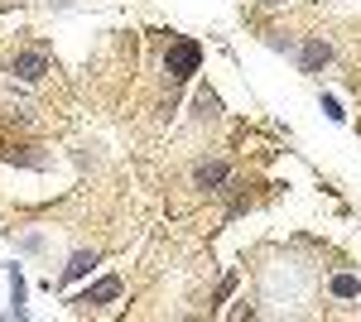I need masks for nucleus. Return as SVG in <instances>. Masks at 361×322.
I'll return each instance as SVG.
<instances>
[{
    "instance_id": "obj_1",
    "label": "nucleus",
    "mask_w": 361,
    "mask_h": 322,
    "mask_svg": "<svg viewBox=\"0 0 361 322\" xmlns=\"http://www.w3.org/2000/svg\"><path fill=\"white\" fill-rule=\"evenodd\" d=\"M197 63H202V49H197L193 39H178V44L164 54V68H169V78H173V82H188L197 73Z\"/></svg>"
},
{
    "instance_id": "obj_2",
    "label": "nucleus",
    "mask_w": 361,
    "mask_h": 322,
    "mask_svg": "<svg viewBox=\"0 0 361 322\" xmlns=\"http://www.w3.org/2000/svg\"><path fill=\"white\" fill-rule=\"evenodd\" d=\"M49 73V58L39 54V49H25V54H15V78H25V82H39Z\"/></svg>"
},
{
    "instance_id": "obj_3",
    "label": "nucleus",
    "mask_w": 361,
    "mask_h": 322,
    "mask_svg": "<svg viewBox=\"0 0 361 322\" xmlns=\"http://www.w3.org/2000/svg\"><path fill=\"white\" fill-rule=\"evenodd\" d=\"M116 298H121V279H116V274H106V279H102V284H92V289H87L78 303H87V308H102V303H116Z\"/></svg>"
},
{
    "instance_id": "obj_4",
    "label": "nucleus",
    "mask_w": 361,
    "mask_h": 322,
    "mask_svg": "<svg viewBox=\"0 0 361 322\" xmlns=\"http://www.w3.org/2000/svg\"><path fill=\"white\" fill-rule=\"evenodd\" d=\"M193 183H197V188H222V183H226V163L222 159H202L193 168Z\"/></svg>"
},
{
    "instance_id": "obj_5",
    "label": "nucleus",
    "mask_w": 361,
    "mask_h": 322,
    "mask_svg": "<svg viewBox=\"0 0 361 322\" xmlns=\"http://www.w3.org/2000/svg\"><path fill=\"white\" fill-rule=\"evenodd\" d=\"M328 58H333V49H328L323 39H308V44H304V73H318Z\"/></svg>"
},
{
    "instance_id": "obj_6",
    "label": "nucleus",
    "mask_w": 361,
    "mask_h": 322,
    "mask_svg": "<svg viewBox=\"0 0 361 322\" xmlns=\"http://www.w3.org/2000/svg\"><path fill=\"white\" fill-rule=\"evenodd\" d=\"M97 265V250H78L73 260H68V269H63V284H73V279H82L87 269Z\"/></svg>"
},
{
    "instance_id": "obj_7",
    "label": "nucleus",
    "mask_w": 361,
    "mask_h": 322,
    "mask_svg": "<svg viewBox=\"0 0 361 322\" xmlns=\"http://www.w3.org/2000/svg\"><path fill=\"white\" fill-rule=\"evenodd\" d=\"M333 298H361V279L357 274H337L333 279Z\"/></svg>"
},
{
    "instance_id": "obj_8",
    "label": "nucleus",
    "mask_w": 361,
    "mask_h": 322,
    "mask_svg": "<svg viewBox=\"0 0 361 322\" xmlns=\"http://www.w3.org/2000/svg\"><path fill=\"white\" fill-rule=\"evenodd\" d=\"M323 111H328V120H347V111L337 106V97H323Z\"/></svg>"
},
{
    "instance_id": "obj_9",
    "label": "nucleus",
    "mask_w": 361,
    "mask_h": 322,
    "mask_svg": "<svg viewBox=\"0 0 361 322\" xmlns=\"http://www.w3.org/2000/svg\"><path fill=\"white\" fill-rule=\"evenodd\" d=\"M265 5H279V0H265Z\"/></svg>"
}]
</instances>
